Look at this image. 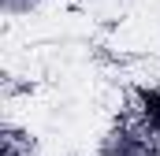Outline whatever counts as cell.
<instances>
[{
  "label": "cell",
  "mask_w": 160,
  "mask_h": 156,
  "mask_svg": "<svg viewBox=\"0 0 160 156\" xmlns=\"http://www.w3.org/2000/svg\"><path fill=\"white\" fill-rule=\"evenodd\" d=\"M138 97H142V108H145L149 126H153V130H160V93H153V89H142Z\"/></svg>",
  "instance_id": "obj_1"
}]
</instances>
